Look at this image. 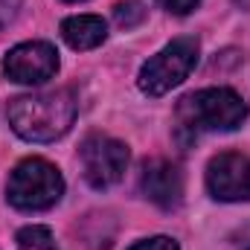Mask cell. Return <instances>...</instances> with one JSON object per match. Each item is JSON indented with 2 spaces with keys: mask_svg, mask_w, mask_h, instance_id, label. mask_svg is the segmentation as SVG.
I'll return each instance as SVG.
<instances>
[{
  "mask_svg": "<svg viewBox=\"0 0 250 250\" xmlns=\"http://www.w3.org/2000/svg\"><path fill=\"white\" fill-rule=\"evenodd\" d=\"M79 114V99L70 87L15 96L6 105V120L12 131L26 143H56L73 128Z\"/></svg>",
  "mask_w": 250,
  "mask_h": 250,
  "instance_id": "1",
  "label": "cell"
},
{
  "mask_svg": "<svg viewBox=\"0 0 250 250\" xmlns=\"http://www.w3.org/2000/svg\"><path fill=\"white\" fill-rule=\"evenodd\" d=\"M248 120V102L233 87H204L187 93L175 108V134L189 146L204 134L236 131Z\"/></svg>",
  "mask_w": 250,
  "mask_h": 250,
  "instance_id": "2",
  "label": "cell"
},
{
  "mask_svg": "<svg viewBox=\"0 0 250 250\" xmlns=\"http://www.w3.org/2000/svg\"><path fill=\"white\" fill-rule=\"evenodd\" d=\"M64 178L62 172L44 157L21 160L6 181V201L23 212H41L62 201Z\"/></svg>",
  "mask_w": 250,
  "mask_h": 250,
  "instance_id": "3",
  "label": "cell"
},
{
  "mask_svg": "<svg viewBox=\"0 0 250 250\" xmlns=\"http://www.w3.org/2000/svg\"><path fill=\"white\" fill-rule=\"evenodd\" d=\"M201 59V44L192 35H181L157 50L137 73V87L146 96H166L172 87L184 84Z\"/></svg>",
  "mask_w": 250,
  "mask_h": 250,
  "instance_id": "4",
  "label": "cell"
},
{
  "mask_svg": "<svg viewBox=\"0 0 250 250\" xmlns=\"http://www.w3.org/2000/svg\"><path fill=\"white\" fill-rule=\"evenodd\" d=\"M79 160H82V175L93 189H111L125 178L131 151L123 140L108 137V134H87L79 146Z\"/></svg>",
  "mask_w": 250,
  "mask_h": 250,
  "instance_id": "5",
  "label": "cell"
},
{
  "mask_svg": "<svg viewBox=\"0 0 250 250\" xmlns=\"http://www.w3.org/2000/svg\"><path fill=\"white\" fill-rule=\"evenodd\" d=\"M207 192L224 204L250 201V157L242 151H221L207 163Z\"/></svg>",
  "mask_w": 250,
  "mask_h": 250,
  "instance_id": "6",
  "label": "cell"
},
{
  "mask_svg": "<svg viewBox=\"0 0 250 250\" xmlns=\"http://www.w3.org/2000/svg\"><path fill=\"white\" fill-rule=\"evenodd\" d=\"M3 73L18 84H41L59 73V50L50 41H23L3 56Z\"/></svg>",
  "mask_w": 250,
  "mask_h": 250,
  "instance_id": "7",
  "label": "cell"
},
{
  "mask_svg": "<svg viewBox=\"0 0 250 250\" xmlns=\"http://www.w3.org/2000/svg\"><path fill=\"white\" fill-rule=\"evenodd\" d=\"M140 192L148 198L154 207L172 212L184 204V172L178 163L166 157H151L143 163L140 172Z\"/></svg>",
  "mask_w": 250,
  "mask_h": 250,
  "instance_id": "8",
  "label": "cell"
},
{
  "mask_svg": "<svg viewBox=\"0 0 250 250\" xmlns=\"http://www.w3.org/2000/svg\"><path fill=\"white\" fill-rule=\"evenodd\" d=\"M62 38L73 50H96L108 38V23L99 15H70L62 21Z\"/></svg>",
  "mask_w": 250,
  "mask_h": 250,
  "instance_id": "9",
  "label": "cell"
},
{
  "mask_svg": "<svg viewBox=\"0 0 250 250\" xmlns=\"http://www.w3.org/2000/svg\"><path fill=\"white\" fill-rule=\"evenodd\" d=\"M15 242H18V250H62L56 245L53 230L44 227V224H26V227H21L18 236H15Z\"/></svg>",
  "mask_w": 250,
  "mask_h": 250,
  "instance_id": "10",
  "label": "cell"
},
{
  "mask_svg": "<svg viewBox=\"0 0 250 250\" xmlns=\"http://www.w3.org/2000/svg\"><path fill=\"white\" fill-rule=\"evenodd\" d=\"M114 21L123 26V29H134L146 21V9L140 0H120L114 6Z\"/></svg>",
  "mask_w": 250,
  "mask_h": 250,
  "instance_id": "11",
  "label": "cell"
},
{
  "mask_svg": "<svg viewBox=\"0 0 250 250\" xmlns=\"http://www.w3.org/2000/svg\"><path fill=\"white\" fill-rule=\"evenodd\" d=\"M128 250H181V245L172 236H151V239H140Z\"/></svg>",
  "mask_w": 250,
  "mask_h": 250,
  "instance_id": "12",
  "label": "cell"
},
{
  "mask_svg": "<svg viewBox=\"0 0 250 250\" xmlns=\"http://www.w3.org/2000/svg\"><path fill=\"white\" fill-rule=\"evenodd\" d=\"M169 15H178V18H184L189 12H195L198 6H201V0H157Z\"/></svg>",
  "mask_w": 250,
  "mask_h": 250,
  "instance_id": "13",
  "label": "cell"
},
{
  "mask_svg": "<svg viewBox=\"0 0 250 250\" xmlns=\"http://www.w3.org/2000/svg\"><path fill=\"white\" fill-rule=\"evenodd\" d=\"M21 6H23V0H0V29L9 26V23L18 18Z\"/></svg>",
  "mask_w": 250,
  "mask_h": 250,
  "instance_id": "14",
  "label": "cell"
},
{
  "mask_svg": "<svg viewBox=\"0 0 250 250\" xmlns=\"http://www.w3.org/2000/svg\"><path fill=\"white\" fill-rule=\"evenodd\" d=\"M236 245H239V250H250V224H245V227L239 230V236H236Z\"/></svg>",
  "mask_w": 250,
  "mask_h": 250,
  "instance_id": "15",
  "label": "cell"
},
{
  "mask_svg": "<svg viewBox=\"0 0 250 250\" xmlns=\"http://www.w3.org/2000/svg\"><path fill=\"white\" fill-rule=\"evenodd\" d=\"M62 3H84V0H62Z\"/></svg>",
  "mask_w": 250,
  "mask_h": 250,
  "instance_id": "16",
  "label": "cell"
}]
</instances>
